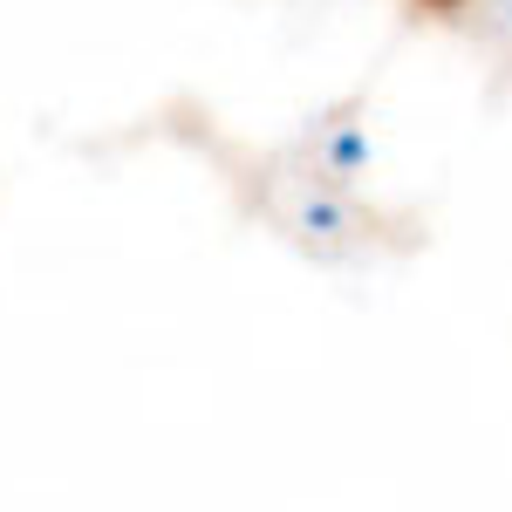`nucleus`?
Listing matches in <instances>:
<instances>
[{"instance_id": "f257e3e1", "label": "nucleus", "mask_w": 512, "mask_h": 512, "mask_svg": "<svg viewBox=\"0 0 512 512\" xmlns=\"http://www.w3.org/2000/svg\"><path fill=\"white\" fill-rule=\"evenodd\" d=\"M424 7H458V0H424Z\"/></svg>"}]
</instances>
